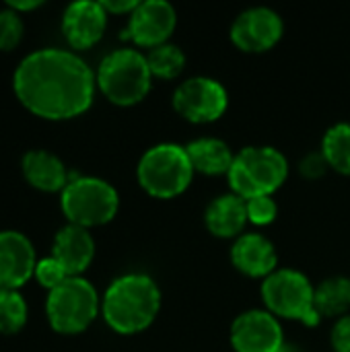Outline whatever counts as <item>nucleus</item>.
I'll list each match as a JSON object with an SVG mask.
<instances>
[{"mask_svg":"<svg viewBox=\"0 0 350 352\" xmlns=\"http://www.w3.org/2000/svg\"><path fill=\"white\" fill-rule=\"evenodd\" d=\"M105 25H107V12L101 6V2H93V0L72 2L64 10V19H62L64 37L74 50H87L95 45L103 37Z\"/></svg>","mask_w":350,"mask_h":352,"instance_id":"4468645a","label":"nucleus"},{"mask_svg":"<svg viewBox=\"0 0 350 352\" xmlns=\"http://www.w3.org/2000/svg\"><path fill=\"white\" fill-rule=\"evenodd\" d=\"M233 266L250 278H268L276 272V250L272 241L260 233H243L231 248Z\"/></svg>","mask_w":350,"mask_h":352,"instance_id":"2eb2a0df","label":"nucleus"},{"mask_svg":"<svg viewBox=\"0 0 350 352\" xmlns=\"http://www.w3.org/2000/svg\"><path fill=\"white\" fill-rule=\"evenodd\" d=\"M35 252L31 241L17 231L0 233V289L17 291L35 274Z\"/></svg>","mask_w":350,"mask_h":352,"instance_id":"ddd939ff","label":"nucleus"},{"mask_svg":"<svg viewBox=\"0 0 350 352\" xmlns=\"http://www.w3.org/2000/svg\"><path fill=\"white\" fill-rule=\"evenodd\" d=\"M146 62H149L153 76L163 78V80H171V78H177L182 74V70L186 66V54L177 45L167 41L159 47H153L146 54Z\"/></svg>","mask_w":350,"mask_h":352,"instance_id":"4be33fe9","label":"nucleus"},{"mask_svg":"<svg viewBox=\"0 0 350 352\" xmlns=\"http://www.w3.org/2000/svg\"><path fill=\"white\" fill-rule=\"evenodd\" d=\"M322 155L334 171L350 175V124H336L324 134Z\"/></svg>","mask_w":350,"mask_h":352,"instance_id":"412c9836","label":"nucleus"},{"mask_svg":"<svg viewBox=\"0 0 350 352\" xmlns=\"http://www.w3.org/2000/svg\"><path fill=\"white\" fill-rule=\"evenodd\" d=\"M35 278H37V283H39L41 287L54 291L56 287H60V285H62L66 278H70V276H68L66 270L50 256V258L37 262V266H35Z\"/></svg>","mask_w":350,"mask_h":352,"instance_id":"a878e982","label":"nucleus"},{"mask_svg":"<svg viewBox=\"0 0 350 352\" xmlns=\"http://www.w3.org/2000/svg\"><path fill=\"white\" fill-rule=\"evenodd\" d=\"M151 68L146 56L132 47L107 54L97 70L101 93L116 105H136L151 91Z\"/></svg>","mask_w":350,"mask_h":352,"instance_id":"39448f33","label":"nucleus"},{"mask_svg":"<svg viewBox=\"0 0 350 352\" xmlns=\"http://www.w3.org/2000/svg\"><path fill=\"white\" fill-rule=\"evenodd\" d=\"M316 311L320 318H344L350 309V278L332 276L316 287Z\"/></svg>","mask_w":350,"mask_h":352,"instance_id":"aec40b11","label":"nucleus"},{"mask_svg":"<svg viewBox=\"0 0 350 352\" xmlns=\"http://www.w3.org/2000/svg\"><path fill=\"white\" fill-rule=\"evenodd\" d=\"M283 19L278 12L266 6H254L243 10L231 25V41L250 54H262L272 50L283 39Z\"/></svg>","mask_w":350,"mask_h":352,"instance_id":"9d476101","label":"nucleus"},{"mask_svg":"<svg viewBox=\"0 0 350 352\" xmlns=\"http://www.w3.org/2000/svg\"><path fill=\"white\" fill-rule=\"evenodd\" d=\"M177 23L175 8L165 0H144L128 19L124 37L140 47H159L167 43Z\"/></svg>","mask_w":350,"mask_h":352,"instance_id":"f8f14e48","label":"nucleus"},{"mask_svg":"<svg viewBox=\"0 0 350 352\" xmlns=\"http://www.w3.org/2000/svg\"><path fill=\"white\" fill-rule=\"evenodd\" d=\"M231 346L235 352H278L285 346L278 318L266 309H252L231 324Z\"/></svg>","mask_w":350,"mask_h":352,"instance_id":"9b49d317","label":"nucleus"},{"mask_svg":"<svg viewBox=\"0 0 350 352\" xmlns=\"http://www.w3.org/2000/svg\"><path fill=\"white\" fill-rule=\"evenodd\" d=\"M190 163L202 175H227L233 165V151L221 138H198L186 146Z\"/></svg>","mask_w":350,"mask_h":352,"instance_id":"6ab92c4d","label":"nucleus"},{"mask_svg":"<svg viewBox=\"0 0 350 352\" xmlns=\"http://www.w3.org/2000/svg\"><path fill=\"white\" fill-rule=\"evenodd\" d=\"M14 93L35 116L70 120L85 113L95 95V76L85 60L66 50L29 54L14 72Z\"/></svg>","mask_w":350,"mask_h":352,"instance_id":"f257e3e1","label":"nucleus"},{"mask_svg":"<svg viewBox=\"0 0 350 352\" xmlns=\"http://www.w3.org/2000/svg\"><path fill=\"white\" fill-rule=\"evenodd\" d=\"M120 196L113 186L99 177L70 179L62 190V210L70 225L89 229L109 223L118 214Z\"/></svg>","mask_w":350,"mask_h":352,"instance_id":"0eeeda50","label":"nucleus"},{"mask_svg":"<svg viewBox=\"0 0 350 352\" xmlns=\"http://www.w3.org/2000/svg\"><path fill=\"white\" fill-rule=\"evenodd\" d=\"M204 223L206 229L221 239H231L243 235L241 231L248 225V210H245V200L231 194H223L215 198L204 212Z\"/></svg>","mask_w":350,"mask_h":352,"instance_id":"f3484780","label":"nucleus"},{"mask_svg":"<svg viewBox=\"0 0 350 352\" xmlns=\"http://www.w3.org/2000/svg\"><path fill=\"white\" fill-rule=\"evenodd\" d=\"M278 352H303V349H301V346H297V344H287V342H285V346H283Z\"/></svg>","mask_w":350,"mask_h":352,"instance_id":"7c9ffc66","label":"nucleus"},{"mask_svg":"<svg viewBox=\"0 0 350 352\" xmlns=\"http://www.w3.org/2000/svg\"><path fill=\"white\" fill-rule=\"evenodd\" d=\"M23 37V23L17 12L2 10L0 12V50H12L19 45Z\"/></svg>","mask_w":350,"mask_h":352,"instance_id":"393cba45","label":"nucleus"},{"mask_svg":"<svg viewBox=\"0 0 350 352\" xmlns=\"http://www.w3.org/2000/svg\"><path fill=\"white\" fill-rule=\"evenodd\" d=\"M95 256V241L83 227L68 225L58 231L52 248V258L66 270L68 276H80Z\"/></svg>","mask_w":350,"mask_h":352,"instance_id":"dca6fc26","label":"nucleus"},{"mask_svg":"<svg viewBox=\"0 0 350 352\" xmlns=\"http://www.w3.org/2000/svg\"><path fill=\"white\" fill-rule=\"evenodd\" d=\"M23 173L27 182L43 192H58L68 186V173L64 163L45 151L27 153L23 159Z\"/></svg>","mask_w":350,"mask_h":352,"instance_id":"a211bd4d","label":"nucleus"},{"mask_svg":"<svg viewBox=\"0 0 350 352\" xmlns=\"http://www.w3.org/2000/svg\"><path fill=\"white\" fill-rule=\"evenodd\" d=\"M138 4H140L138 0H122V2L107 0V2H101V6L105 8V12H113V14H126V12L132 14Z\"/></svg>","mask_w":350,"mask_h":352,"instance_id":"c85d7f7f","label":"nucleus"},{"mask_svg":"<svg viewBox=\"0 0 350 352\" xmlns=\"http://www.w3.org/2000/svg\"><path fill=\"white\" fill-rule=\"evenodd\" d=\"M229 105L225 87L210 76H192L173 93V109L192 124L217 122Z\"/></svg>","mask_w":350,"mask_h":352,"instance_id":"1a4fd4ad","label":"nucleus"},{"mask_svg":"<svg viewBox=\"0 0 350 352\" xmlns=\"http://www.w3.org/2000/svg\"><path fill=\"white\" fill-rule=\"evenodd\" d=\"M0 291H2V289H0Z\"/></svg>","mask_w":350,"mask_h":352,"instance_id":"2f4dec72","label":"nucleus"},{"mask_svg":"<svg viewBox=\"0 0 350 352\" xmlns=\"http://www.w3.org/2000/svg\"><path fill=\"white\" fill-rule=\"evenodd\" d=\"M334 352H350V316L340 318L330 334Z\"/></svg>","mask_w":350,"mask_h":352,"instance_id":"cd10ccee","label":"nucleus"},{"mask_svg":"<svg viewBox=\"0 0 350 352\" xmlns=\"http://www.w3.org/2000/svg\"><path fill=\"white\" fill-rule=\"evenodd\" d=\"M45 311L50 326L56 332L80 334L97 318L99 297L89 280L80 276H70L60 287L50 291Z\"/></svg>","mask_w":350,"mask_h":352,"instance_id":"6e6552de","label":"nucleus"},{"mask_svg":"<svg viewBox=\"0 0 350 352\" xmlns=\"http://www.w3.org/2000/svg\"><path fill=\"white\" fill-rule=\"evenodd\" d=\"M245 210H248V223L256 227L270 225L278 214V206L272 196H258L245 200Z\"/></svg>","mask_w":350,"mask_h":352,"instance_id":"b1692460","label":"nucleus"},{"mask_svg":"<svg viewBox=\"0 0 350 352\" xmlns=\"http://www.w3.org/2000/svg\"><path fill=\"white\" fill-rule=\"evenodd\" d=\"M314 297V285L299 270L283 268L272 272L262 283V301L266 311L283 320H295L307 326L320 324L322 318L316 311Z\"/></svg>","mask_w":350,"mask_h":352,"instance_id":"423d86ee","label":"nucleus"},{"mask_svg":"<svg viewBox=\"0 0 350 352\" xmlns=\"http://www.w3.org/2000/svg\"><path fill=\"white\" fill-rule=\"evenodd\" d=\"M328 161H326V157L322 155V151L320 153H311V155H307L303 161H301V173H303V177H307V179H318V177H322L326 171H328Z\"/></svg>","mask_w":350,"mask_h":352,"instance_id":"bb28decb","label":"nucleus"},{"mask_svg":"<svg viewBox=\"0 0 350 352\" xmlns=\"http://www.w3.org/2000/svg\"><path fill=\"white\" fill-rule=\"evenodd\" d=\"M27 322V305L17 291H0V332L14 334Z\"/></svg>","mask_w":350,"mask_h":352,"instance_id":"5701e85b","label":"nucleus"},{"mask_svg":"<svg viewBox=\"0 0 350 352\" xmlns=\"http://www.w3.org/2000/svg\"><path fill=\"white\" fill-rule=\"evenodd\" d=\"M194 167L186 146L175 142H161L151 146L138 163L136 175L140 188L159 200H169L188 190L194 177Z\"/></svg>","mask_w":350,"mask_h":352,"instance_id":"20e7f679","label":"nucleus"},{"mask_svg":"<svg viewBox=\"0 0 350 352\" xmlns=\"http://www.w3.org/2000/svg\"><path fill=\"white\" fill-rule=\"evenodd\" d=\"M289 175V163L274 146H245L241 148L227 173L235 196L250 200L258 196H272Z\"/></svg>","mask_w":350,"mask_h":352,"instance_id":"7ed1b4c3","label":"nucleus"},{"mask_svg":"<svg viewBox=\"0 0 350 352\" xmlns=\"http://www.w3.org/2000/svg\"><path fill=\"white\" fill-rule=\"evenodd\" d=\"M103 318L107 326L124 336L146 330L161 309V291L146 274H124L103 295Z\"/></svg>","mask_w":350,"mask_h":352,"instance_id":"f03ea898","label":"nucleus"},{"mask_svg":"<svg viewBox=\"0 0 350 352\" xmlns=\"http://www.w3.org/2000/svg\"><path fill=\"white\" fill-rule=\"evenodd\" d=\"M10 8H17V10H29V8H35L39 6V2H8Z\"/></svg>","mask_w":350,"mask_h":352,"instance_id":"c756f323","label":"nucleus"}]
</instances>
